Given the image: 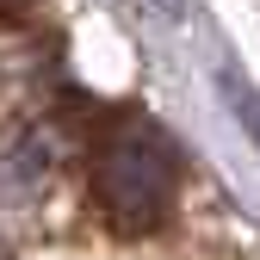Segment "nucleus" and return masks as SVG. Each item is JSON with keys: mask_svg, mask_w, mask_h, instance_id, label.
Here are the masks:
<instances>
[{"mask_svg": "<svg viewBox=\"0 0 260 260\" xmlns=\"http://www.w3.org/2000/svg\"><path fill=\"white\" fill-rule=\"evenodd\" d=\"M230 100H236V112L248 118V130H254V143H260V112H254V100H248V93H242L236 81H230Z\"/></svg>", "mask_w": 260, "mask_h": 260, "instance_id": "nucleus-3", "label": "nucleus"}, {"mask_svg": "<svg viewBox=\"0 0 260 260\" xmlns=\"http://www.w3.org/2000/svg\"><path fill=\"white\" fill-rule=\"evenodd\" d=\"M87 186H93L100 217L118 236H155L168 205H174V149H168V137L149 118L118 112L87 149Z\"/></svg>", "mask_w": 260, "mask_h": 260, "instance_id": "nucleus-1", "label": "nucleus"}, {"mask_svg": "<svg viewBox=\"0 0 260 260\" xmlns=\"http://www.w3.org/2000/svg\"><path fill=\"white\" fill-rule=\"evenodd\" d=\"M62 168V143H56V130L44 124H19L0 137V199L19 205V199H38V192L56 180Z\"/></svg>", "mask_w": 260, "mask_h": 260, "instance_id": "nucleus-2", "label": "nucleus"}, {"mask_svg": "<svg viewBox=\"0 0 260 260\" xmlns=\"http://www.w3.org/2000/svg\"><path fill=\"white\" fill-rule=\"evenodd\" d=\"M31 0H0V19H13V13H25Z\"/></svg>", "mask_w": 260, "mask_h": 260, "instance_id": "nucleus-4", "label": "nucleus"}]
</instances>
